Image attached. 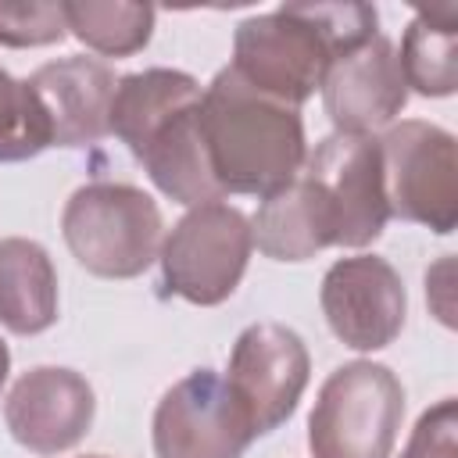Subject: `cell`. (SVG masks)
Listing matches in <instances>:
<instances>
[{
	"label": "cell",
	"mask_w": 458,
	"mask_h": 458,
	"mask_svg": "<svg viewBox=\"0 0 458 458\" xmlns=\"http://www.w3.org/2000/svg\"><path fill=\"white\" fill-rule=\"evenodd\" d=\"M404 422V386L379 361H347L326 376L308 415L311 458H390Z\"/></svg>",
	"instance_id": "3"
},
{
	"label": "cell",
	"mask_w": 458,
	"mask_h": 458,
	"mask_svg": "<svg viewBox=\"0 0 458 458\" xmlns=\"http://www.w3.org/2000/svg\"><path fill=\"white\" fill-rule=\"evenodd\" d=\"M93 386L86 376L64 365H36L21 372L4 401V422L11 437L36 454L75 447L93 426Z\"/></svg>",
	"instance_id": "11"
},
{
	"label": "cell",
	"mask_w": 458,
	"mask_h": 458,
	"mask_svg": "<svg viewBox=\"0 0 458 458\" xmlns=\"http://www.w3.org/2000/svg\"><path fill=\"white\" fill-rule=\"evenodd\" d=\"M250 240L272 261H308L318 250L336 247L329 211L304 175L261 197L250 218Z\"/></svg>",
	"instance_id": "15"
},
{
	"label": "cell",
	"mask_w": 458,
	"mask_h": 458,
	"mask_svg": "<svg viewBox=\"0 0 458 458\" xmlns=\"http://www.w3.org/2000/svg\"><path fill=\"white\" fill-rule=\"evenodd\" d=\"M322 315L333 336L354 351H379L397 340L408 311L397 268L379 254H354L322 276Z\"/></svg>",
	"instance_id": "10"
},
{
	"label": "cell",
	"mask_w": 458,
	"mask_h": 458,
	"mask_svg": "<svg viewBox=\"0 0 458 458\" xmlns=\"http://www.w3.org/2000/svg\"><path fill=\"white\" fill-rule=\"evenodd\" d=\"M250 218L222 200L190 208L161 240V286L190 304L211 308L233 297L250 261Z\"/></svg>",
	"instance_id": "4"
},
{
	"label": "cell",
	"mask_w": 458,
	"mask_h": 458,
	"mask_svg": "<svg viewBox=\"0 0 458 458\" xmlns=\"http://www.w3.org/2000/svg\"><path fill=\"white\" fill-rule=\"evenodd\" d=\"M7 372H11V351H7V344L0 340V390H4V383H7Z\"/></svg>",
	"instance_id": "23"
},
{
	"label": "cell",
	"mask_w": 458,
	"mask_h": 458,
	"mask_svg": "<svg viewBox=\"0 0 458 458\" xmlns=\"http://www.w3.org/2000/svg\"><path fill=\"white\" fill-rule=\"evenodd\" d=\"M401 458H458V404L454 397L437 401L419 415Z\"/></svg>",
	"instance_id": "22"
},
{
	"label": "cell",
	"mask_w": 458,
	"mask_h": 458,
	"mask_svg": "<svg viewBox=\"0 0 458 458\" xmlns=\"http://www.w3.org/2000/svg\"><path fill=\"white\" fill-rule=\"evenodd\" d=\"M47 147L50 136L32 89L0 68V161H29Z\"/></svg>",
	"instance_id": "20"
},
{
	"label": "cell",
	"mask_w": 458,
	"mask_h": 458,
	"mask_svg": "<svg viewBox=\"0 0 458 458\" xmlns=\"http://www.w3.org/2000/svg\"><path fill=\"white\" fill-rule=\"evenodd\" d=\"M68 32L104 57H129L150 43L154 7L147 4H104V0H64Z\"/></svg>",
	"instance_id": "19"
},
{
	"label": "cell",
	"mask_w": 458,
	"mask_h": 458,
	"mask_svg": "<svg viewBox=\"0 0 458 458\" xmlns=\"http://www.w3.org/2000/svg\"><path fill=\"white\" fill-rule=\"evenodd\" d=\"M57 322V272L43 243L25 236L0 240V326L36 336Z\"/></svg>",
	"instance_id": "16"
},
{
	"label": "cell",
	"mask_w": 458,
	"mask_h": 458,
	"mask_svg": "<svg viewBox=\"0 0 458 458\" xmlns=\"http://www.w3.org/2000/svg\"><path fill=\"white\" fill-rule=\"evenodd\" d=\"M200 100V82L190 72L179 68H143L132 75H122L111 97V132L129 147L136 157L147 136L168 122L175 111Z\"/></svg>",
	"instance_id": "17"
},
{
	"label": "cell",
	"mask_w": 458,
	"mask_h": 458,
	"mask_svg": "<svg viewBox=\"0 0 458 458\" xmlns=\"http://www.w3.org/2000/svg\"><path fill=\"white\" fill-rule=\"evenodd\" d=\"M86 458H107V454H86Z\"/></svg>",
	"instance_id": "24"
},
{
	"label": "cell",
	"mask_w": 458,
	"mask_h": 458,
	"mask_svg": "<svg viewBox=\"0 0 458 458\" xmlns=\"http://www.w3.org/2000/svg\"><path fill=\"white\" fill-rule=\"evenodd\" d=\"M333 57L336 50L297 11V4H283L236 25L229 68L258 93L286 107H301L322 86Z\"/></svg>",
	"instance_id": "6"
},
{
	"label": "cell",
	"mask_w": 458,
	"mask_h": 458,
	"mask_svg": "<svg viewBox=\"0 0 458 458\" xmlns=\"http://www.w3.org/2000/svg\"><path fill=\"white\" fill-rule=\"evenodd\" d=\"M200 140L222 197H268L297 179L308 157L297 107L258 93L233 68H222L200 93Z\"/></svg>",
	"instance_id": "1"
},
{
	"label": "cell",
	"mask_w": 458,
	"mask_h": 458,
	"mask_svg": "<svg viewBox=\"0 0 458 458\" xmlns=\"http://www.w3.org/2000/svg\"><path fill=\"white\" fill-rule=\"evenodd\" d=\"M318 89L336 132L354 136L390 125L408 104V82L401 75L397 50L383 32L333 57Z\"/></svg>",
	"instance_id": "12"
},
{
	"label": "cell",
	"mask_w": 458,
	"mask_h": 458,
	"mask_svg": "<svg viewBox=\"0 0 458 458\" xmlns=\"http://www.w3.org/2000/svg\"><path fill=\"white\" fill-rule=\"evenodd\" d=\"M308 347L290 326L254 322L236 336L229 351V372L222 379L236 408L243 411L250 433L265 437L293 415L308 386Z\"/></svg>",
	"instance_id": "7"
},
{
	"label": "cell",
	"mask_w": 458,
	"mask_h": 458,
	"mask_svg": "<svg viewBox=\"0 0 458 458\" xmlns=\"http://www.w3.org/2000/svg\"><path fill=\"white\" fill-rule=\"evenodd\" d=\"M68 36L64 4L54 0H25L4 4L0 0V47H47Z\"/></svg>",
	"instance_id": "21"
},
{
	"label": "cell",
	"mask_w": 458,
	"mask_h": 458,
	"mask_svg": "<svg viewBox=\"0 0 458 458\" xmlns=\"http://www.w3.org/2000/svg\"><path fill=\"white\" fill-rule=\"evenodd\" d=\"M404 82L422 97H451L458 89V7L440 4L419 11L397 54Z\"/></svg>",
	"instance_id": "18"
},
{
	"label": "cell",
	"mask_w": 458,
	"mask_h": 458,
	"mask_svg": "<svg viewBox=\"0 0 458 458\" xmlns=\"http://www.w3.org/2000/svg\"><path fill=\"white\" fill-rule=\"evenodd\" d=\"M25 86L36 97L50 147H93L111 132L114 72L97 57H61L36 68Z\"/></svg>",
	"instance_id": "13"
},
{
	"label": "cell",
	"mask_w": 458,
	"mask_h": 458,
	"mask_svg": "<svg viewBox=\"0 0 458 458\" xmlns=\"http://www.w3.org/2000/svg\"><path fill=\"white\" fill-rule=\"evenodd\" d=\"M161 229L154 197L129 182H86L61 211V233L72 258L104 279L147 272L157 261Z\"/></svg>",
	"instance_id": "2"
},
{
	"label": "cell",
	"mask_w": 458,
	"mask_h": 458,
	"mask_svg": "<svg viewBox=\"0 0 458 458\" xmlns=\"http://www.w3.org/2000/svg\"><path fill=\"white\" fill-rule=\"evenodd\" d=\"M136 161L147 168L150 182L175 204L197 208L222 200V190L211 175L208 150L200 140V100L161 122L140 147Z\"/></svg>",
	"instance_id": "14"
},
{
	"label": "cell",
	"mask_w": 458,
	"mask_h": 458,
	"mask_svg": "<svg viewBox=\"0 0 458 458\" xmlns=\"http://www.w3.org/2000/svg\"><path fill=\"white\" fill-rule=\"evenodd\" d=\"M301 175L318 190L336 247H369L379 240L390 211L383 193V161L372 136L333 132L308 157Z\"/></svg>",
	"instance_id": "8"
},
{
	"label": "cell",
	"mask_w": 458,
	"mask_h": 458,
	"mask_svg": "<svg viewBox=\"0 0 458 458\" xmlns=\"http://www.w3.org/2000/svg\"><path fill=\"white\" fill-rule=\"evenodd\" d=\"M250 440L254 433L215 369H193L154 408L157 458H240Z\"/></svg>",
	"instance_id": "9"
},
{
	"label": "cell",
	"mask_w": 458,
	"mask_h": 458,
	"mask_svg": "<svg viewBox=\"0 0 458 458\" xmlns=\"http://www.w3.org/2000/svg\"><path fill=\"white\" fill-rule=\"evenodd\" d=\"M386 211L447 236L458 225V161L454 136L433 122L390 125L379 140Z\"/></svg>",
	"instance_id": "5"
}]
</instances>
